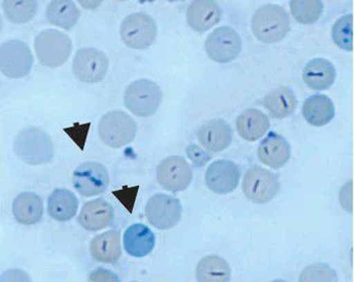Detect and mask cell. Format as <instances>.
Here are the masks:
<instances>
[{
    "label": "cell",
    "mask_w": 354,
    "mask_h": 282,
    "mask_svg": "<svg viewBox=\"0 0 354 282\" xmlns=\"http://www.w3.org/2000/svg\"><path fill=\"white\" fill-rule=\"evenodd\" d=\"M93 258L99 263H117L122 256L121 236L115 229L107 230L93 238L90 244Z\"/></svg>",
    "instance_id": "44dd1931"
},
{
    "label": "cell",
    "mask_w": 354,
    "mask_h": 282,
    "mask_svg": "<svg viewBox=\"0 0 354 282\" xmlns=\"http://www.w3.org/2000/svg\"><path fill=\"white\" fill-rule=\"evenodd\" d=\"M304 83L314 91H325L333 86L337 78L335 64L325 58H314L304 66L302 72Z\"/></svg>",
    "instance_id": "ffe728a7"
},
{
    "label": "cell",
    "mask_w": 354,
    "mask_h": 282,
    "mask_svg": "<svg viewBox=\"0 0 354 282\" xmlns=\"http://www.w3.org/2000/svg\"><path fill=\"white\" fill-rule=\"evenodd\" d=\"M207 55L219 64L233 62L242 50V39L239 33L230 26L214 29L205 41Z\"/></svg>",
    "instance_id": "9c48e42d"
},
{
    "label": "cell",
    "mask_w": 354,
    "mask_h": 282,
    "mask_svg": "<svg viewBox=\"0 0 354 282\" xmlns=\"http://www.w3.org/2000/svg\"><path fill=\"white\" fill-rule=\"evenodd\" d=\"M132 282H138V281H132Z\"/></svg>",
    "instance_id": "f35d334b"
},
{
    "label": "cell",
    "mask_w": 354,
    "mask_h": 282,
    "mask_svg": "<svg viewBox=\"0 0 354 282\" xmlns=\"http://www.w3.org/2000/svg\"><path fill=\"white\" fill-rule=\"evenodd\" d=\"M223 17L221 6L215 1H192L187 8L186 19L194 30L204 32L218 24Z\"/></svg>",
    "instance_id": "ac0fdd59"
},
{
    "label": "cell",
    "mask_w": 354,
    "mask_h": 282,
    "mask_svg": "<svg viewBox=\"0 0 354 282\" xmlns=\"http://www.w3.org/2000/svg\"><path fill=\"white\" fill-rule=\"evenodd\" d=\"M198 282H230L232 270L229 263L218 255H207L196 265Z\"/></svg>",
    "instance_id": "4316f807"
},
{
    "label": "cell",
    "mask_w": 354,
    "mask_h": 282,
    "mask_svg": "<svg viewBox=\"0 0 354 282\" xmlns=\"http://www.w3.org/2000/svg\"><path fill=\"white\" fill-rule=\"evenodd\" d=\"M115 221L113 205L103 198L84 203L78 216L80 225L88 232H99L109 227Z\"/></svg>",
    "instance_id": "2e32d148"
},
{
    "label": "cell",
    "mask_w": 354,
    "mask_h": 282,
    "mask_svg": "<svg viewBox=\"0 0 354 282\" xmlns=\"http://www.w3.org/2000/svg\"><path fill=\"white\" fill-rule=\"evenodd\" d=\"M98 131L104 144L113 149H120L134 140L138 126L129 114L121 110H113L102 116Z\"/></svg>",
    "instance_id": "5b68a950"
},
{
    "label": "cell",
    "mask_w": 354,
    "mask_h": 282,
    "mask_svg": "<svg viewBox=\"0 0 354 282\" xmlns=\"http://www.w3.org/2000/svg\"><path fill=\"white\" fill-rule=\"evenodd\" d=\"M90 128L91 122H86V124H82L75 122V124L70 126V128L64 129V131H65L68 136L80 147V149L84 151Z\"/></svg>",
    "instance_id": "d6a6232c"
},
{
    "label": "cell",
    "mask_w": 354,
    "mask_h": 282,
    "mask_svg": "<svg viewBox=\"0 0 354 282\" xmlns=\"http://www.w3.org/2000/svg\"><path fill=\"white\" fill-rule=\"evenodd\" d=\"M281 189L277 176L260 166H252L244 174L242 191L248 200L264 205L272 200Z\"/></svg>",
    "instance_id": "ba28073f"
},
{
    "label": "cell",
    "mask_w": 354,
    "mask_h": 282,
    "mask_svg": "<svg viewBox=\"0 0 354 282\" xmlns=\"http://www.w3.org/2000/svg\"><path fill=\"white\" fill-rule=\"evenodd\" d=\"M77 197L72 191L66 188H59L53 190L49 195L47 209L53 219L57 221L66 222L73 219L78 212Z\"/></svg>",
    "instance_id": "484cf974"
},
{
    "label": "cell",
    "mask_w": 354,
    "mask_h": 282,
    "mask_svg": "<svg viewBox=\"0 0 354 282\" xmlns=\"http://www.w3.org/2000/svg\"><path fill=\"white\" fill-rule=\"evenodd\" d=\"M292 16L301 24H313L320 19L324 10L322 1H291Z\"/></svg>",
    "instance_id": "f546056e"
},
{
    "label": "cell",
    "mask_w": 354,
    "mask_h": 282,
    "mask_svg": "<svg viewBox=\"0 0 354 282\" xmlns=\"http://www.w3.org/2000/svg\"><path fill=\"white\" fill-rule=\"evenodd\" d=\"M157 180L169 192L186 190L192 182V168L182 156H169L159 163Z\"/></svg>",
    "instance_id": "7c38bea8"
},
{
    "label": "cell",
    "mask_w": 354,
    "mask_h": 282,
    "mask_svg": "<svg viewBox=\"0 0 354 282\" xmlns=\"http://www.w3.org/2000/svg\"><path fill=\"white\" fill-rule=\"evenodd\" d=\"M182 211L179 199L165 193L151 196L145 207V214L151 225L162 230L177 225L181 220Z\"/></svg>",
    "instance_id": "30bf717a"
},
{
    "label": "cell",
    "mask_w": 354,
    "mask_h": 282,
    "mask_svg": "<svg viewBox=\"0 0 354 282\" xmlns=\"http://www.w3.org/2000/svg\"><path fill=\"white\" fill-rule=\"evenodd\" d=\"M258 158L268 167L279 169L291 158V147L281 135L270 132L259 144Z\"/></svg>",
    "instance_id": "e0dca14e"
},
{
    "label": "cell",
    "mask_w": 354,
    "mask_h": 282,
    "mask_svg": "<svg viewBox=\"0 0 354 282\" xmlns=\"http://www.w3.org/2000/svg\"><path fill=\"white\" fill-rule=\"evenodd\" d=\"M109 60L106 54L97 48H84L75 54L73 73L78 80L88 84L100 82L109 72Z\"/></svg>",
    "instance_id": "8fae6325"
},
{
    "label": "cell",
    "mask_w": 354,
    "mask_h": 282,
    "mask_svg": "<svg viewBox=\"0 0 354 282\" xmlns=\"http://www.w3.org/2000/svg\"><path fill=\"white\" fill-rule=\"evenodd\" d=\"M156 22L146 12H134L126 17L120 27L122 41L132 49H146L156 41Z\"/></svg>",
    "instance_id": "8992f818"
},
{
    "label": "cell",
    "mask_w": 354,
    "mask_h": 282,
    "mask_svg": "<svg viewBox=\"0 0 354 282\" xmlns=\"http://www.w3.org/2000/svg\"><path fill=\"white\" fill-rule=\"evenodd\" d=\"M88 282H121L115 272L105 267H97L88 275Z\"/></svg>",
    "instance_id": "e575fe53"
},
{
    "label": "cell",
    "mask_w": 354,
    "mask_h": 282,
    "mask_svg": "<svg viewBox=\"0 0 354 282\" xmlns=\"http://www.w3.org/2000/svg\"><path fill=\"white\" fill-rule=\"evenodd\" d=\"M299 282H339L337 272L324 263H313L302 270Z\"/></svg>",
    "instance_id": "1f68e13d"
},
{
    "label": "cell",
    "mask_w": 354,
    "mask_h": 282,
    "mask_svg": "<svg viewBox=\"0 0 354 282\" xmlns=\"http://www.w3.org/2000/svg\"><path fill=\"white\" fill-rule=\"evenodd\" d=\"M12 211L18 223L34 225L42 219L44 203L36 193L22 192L13 201Z\"/></svg>",
    "instance_id": "cb8c5ba5"
},
{
    "label": "cell",
    "mask_w": 354,
    "mask_h": 282,
    "mask_svg": "<svg viewBox=\"0 0 354 282\" xmlns=\"http://www.w3.org/2000/svg\"><path fill=\"white\" fill-rule=\"evenodd\" d=\"M252 29L259 41L277 44L291 30V19L285 8L277 4H266L254 12Z\"/></svg>",
    "instance_id": "7a4b0ae2"
},
{
    "label": "cell",
    "mask_w": 354,
    "mask_h": 282,
    "mask_svg": "<svg viewBox=\"0 0 354 282\" xmlns=\"http://www.w3.org/2000/svg\"><path fill=\"white\" fill-rule=\"evenodd\" d=\"M162 101V91L154 81L138 79L126 88L124 103L134 115L149 118L158 110Z\"/></svg>",
    "instance_id": "277c9868"
},
{
    "label": "cell",
    "mask_w": 354,
    "mask_h": 282,
    "mask_svg": "<svg viewBox=\"0 0 354 282\" xmlns=\"http://www.w3.org/2000/svg\"><path fill=\"white\" fill-rule=\"evenodd\" d=\"M0 282H32L30 274L22 269L13 267L6 270L0 275Z\"/></svg>",
    "instance_id": "d590c367"
},
{
    "label": "cell",
    "mask_w": 354,
    "mask_h": 282,
    "mask_svg": "<svg viewBox=\"0 0 354 282\" xmlns=\"http://www.w3.org/2000/svg\"><path fill=\"white\" fill-rule=\"evenodd\" d=\"M236 128L242 139L252 142L266 134L270 128V120L261 110L250 108L238 115Z\"/></svg>",
    "instance_id": "7402d4cb"
},
{
    "label": "cell",
    "mask_w": 354,
    "mask_h": 282,
    "mask_svg": "<svg viewBox=\"0 0 354 282\" xmlns=\"http://www.w3.org/2000/svg\"><path fill=\"white\" fill-rule=\"evenodd\" d=\"M3 8L8 20L21 24L34 18L38 3L36 1H3Z\"/></svg>",
    "instance_id": "4dcf8cb0"
},
{
    "label": "cell",
    "mask_w": 354,
    "mask_h": 282,
    "mask_svg": "<svg viewBox=\"0 0 354 282\" xmlns=\"http://www.w3.org/2000/svg\"><path fill=\"white\" fill-rule=\"evenodd\" d=\"M34 66V55L28 44L10 39L0 45V70L8 78H24Z\"/></svg>",
    "instance_id": "52a82bcc"
},
{
    "label": "cell",
    "mask_w": 354,
    "mask_h": 282,
    "mask_svg": "<svg viewBox=\"0 0 354 282\" xmlns=\"http://www.w3.org/2000/svg\"><path fill=\"white\" fill-rule=\"evenodd\" d=\"M14 151L28 165H43L53 162L55 145L48 133L43 129L28 126L20 131L16 136Z\"/></svg>",
    "instance_id": "6da1fadb"
},
{
    "label": "cell",
    "mask_w": 354,
    "mask_h": 282,
    "mask_svg": "<svg viewBox=\"0 0 354 282\" xmlns=\"http://www.w3.org/2000/svg\"><path fill=\"white\" fill-rule=\"evenodd\" d=\"M261 104L268 110L275 120H283L292 115L298 106L295 93L288 86H279L269 91L263 97Z\"/></svg>",
    "instance_id": "603a6c76"
},
{
    "label": "cell",
    "mask_w": 354,
    "mask_h": 282,
    "mask_svg": "<svg viewBox=\"0 0 354 282\" xmlns=\"http://www.w3.org/2000/svg\"><path fill=\"white\" fill-rule=\"evenodd\" d=\"M124 248L130 256L142 258L152 252L156 243L154 232L142 223H134L124 234Z\"/></svg>",
    "instance_id": "d6986e66"
},
{
    "label": "cell",
    "mask_w": 354,
    "mask_h": 282,
    "mask_svg": "<svg viewBox=\"0 0 354 282\" xmlns=\"http://www.w3.org/2000/svg\"><path fill=\"white\" fill-rule=\"evenodd\" d=\"M270 282H288V281H286V280H283V279H275V280H272V281H270Z\"/></svg>",
    "instance_id": "74e56055"
},
{
    "label": "cell",
    "mask_w": 354,
    "mask_h": 282,
    "mask_svg": "<svg viewBox=\"0 0 354 282\" xmlns=\"http://www.w3.org/2000/svg\"><path fill=\"white\" fill-rule=\"evenodd\" d=\"M73 45L67 33L57 29H45L35 39V50L39 62L48 68L63 66L72 53Z\"/></svg>",
    "instance_id": "3957f363"
},
{
    "label": "cell",
    "mask_w": 354,
    "mask_h": 282,
    "mask_svg": "<svg viewBox=\"0 0 354 282\" xmlns=\"http://www.w3.org/2000/svg\"><path fill=\"white\" fill-rule=\"evenodd\" d=\"M3 29V19H1V15H0V31Z\"/></svg>",
    "instance_id": "8d00e7d4"
},
{
    "label": "cell",
    "mask_w": 354,
    "mask_h": 282,
    "mask_svg": "<svg viewBox=\"0 0 354 282\" xmlns=\"http://www.w3.org/2000/svg\"><path fill=\"white\" fill-rule=\"evenodd\" d=\"M109 185V170L99 162H84L74 171L73 186L82 196L101 194L106 191Z\"/></svg>",
    "instance_id": "4fadbf2b"
},
{
    "label": "cell",
    "mask_w": 354,
    "mask_h": 282,
    "mask_svg": "<svg viewBox=\"0 0 354 282\" xmlns=\"http://www.w3.org/2000/svg\"><path fill=\"white\" fill-rule=\"evenodd\" d=\"M46 18L51 24L70 30L80 18V10L73 1H53L46 10Z\"/></svg>",
    "instance_id": "83f0119b"
},
{
    "label": "cell",
    "mask_w": 354,
    "mask_h": 282,
    "mask_svg": "<svg viewBox=\"0 0 354 282\" xmlns=\"http://www.w3.org/2000/svg\"><path fill=\"white\" fill-rule=\"evenodd\" d=\"M304 120L314 126H326L335 115V108L330 97L325 95H313L302 105Z\"/></svg>",
    "instance_id": "d4e9b609"
},
{
    "label": "cell",
    "mask_w": 354,
    "mask_h": 282,
    "mask_svg": "<svg viewBox=\"0 0 354 282\" xmlns=\"http://www.w3.org/2000/svg\"><path fill=\"white\" fill-rule=\"evenodd\" d=\"M186 153H187L188 158L192 160L194 167L196 168L206 165V164L210 161L211 158H212V156H211L208 151H203V149L196 144L188 145L187 149H186Z\"/></svg>",
    "instance_id": "836d02e7"
},
{
    "label": "cell",
    "mask_w": 354,
    "mask_h": 282,
    "mask_svg": "<svg viewBox=\"0 0 354 282\" xmlns=\"http://www.w3.org/2000/svg\"><path fill=\"white\" fill-rule=\"evenodd\" d=\"M353 14H347L337 19L331 29L333 43L345 51H353Z\"/></svg>",
    "instance_id": "f1b7e54d"
},
{
    "label": "cell",
    "mask_w": 354,
    "mask_h": 282,
    "mask_svg": "<svg viewBox=\"0 0 354 282\" xmlns=\"http://www.w3.org/2000/svg\"><path fill=\"white\" fill-rule=\"evenodd\" d=\"M241 170L239 165L231 160H217L206 170L205 182L207 187L216 194H229L239 184Z\"/></svg>",
    "instance_id": "5bb4252c"
},
{
    "label": "cell",
    "mask_w": 354,
    "mask_h": 282,
    "mask_svg": "<svg viewBox=\"0 0 354 282\" xmlns=\"http://www.w3.org/2000/svg\"><path fill=\"white\" fill-rule=\"evenodd\" d=\"M198 141L211 153H219L230 147L233 140V130L223 118H214L205 122L198 130Z\"/></svg>",
    "instance_id": "9a60e30c"
}]
</instances>
